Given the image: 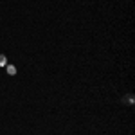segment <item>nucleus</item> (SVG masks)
Returning a JSON list of instances; mask_svg holds the SVG:
<instances>
[{
  "label": "nucleus",
  "instance_id": "obj_1",
  "mask_svg": "<svg viewBox=\"0 0 135 135\" xmlns=\"http://www.w3.org/2000/svg\"><path fill=\"white\" fill-rule=\"evenodd\" d=\"M121 103H123V104H128V106H133L135 95L132 92H130V94H124V95H123V99H121Z\"/></svg>",
  "mask_w": 135,
  "mask_h": 135
},
{
  "label": "nucleus",
  "instance_id": "obj_2",
  "mask_svg": "<svg viewBox=\"0 0 135 135\" xmlns=\"http://www.w3.org/2000/svg\"><path fill=\"white\" fill-rule=\"evenodd\" d=\"M6 70H7L9 76H15V74H16V67H15V65H6Z\"/></svg>",
  "mask_w": 135,
  "mask_h": 135
},
{
  "label": "nucleus",
  "instance_id": "obj_3",
  "mask_svg": "<svg viewBox=\"0 0 135 135\" xmlns=\"http://www.w3.org/2000/svg\"><path fill=\"white\" fill-rule=\"evenodd\" d=\"M6 65H7V60H6V56L2 54V56H0V67H6Z\"/></svg>",
  "mask_w": 135,
  "mask_h": 135
}]
</instances>
